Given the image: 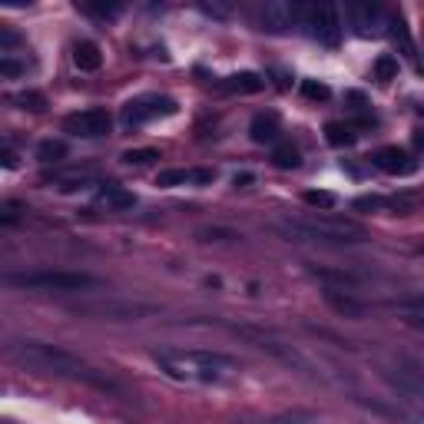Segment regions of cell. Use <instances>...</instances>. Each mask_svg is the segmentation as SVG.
Returning a JSON list of instances; mask_svg holds the SVG:
<instances>
[{
    "instance_id": "cell-1",
    "label": "cell",
    "mask_w": 424,
    "mask_h": 424,
    "mask_svg": "<svg viewBox=\"0 0 424 424\" xmlns=\"http://www.w3.org/2000/svg\"><path fill=\"white\" fill-rule=\"evenodd\" d=\"M7 351L14 361L33 368L40 375L73 378V381H87V385H97V388H103V391H116V385L110 378H103L97 368H90L87 361H80L73 351H67V348H60V345H47V341H14Z\"/></svg>"
},
{
    "instance_id": "cell-2",
    "label": "cell",
    "mask_w": 424,
    "mask_h": 424,
    "mask_svg": "<svg viewBox=\"0 0 424 424\" xmlns=\"http://www.w3.org/2000/svg\"><path fill=\"white\" fill-rule=\"evenodd\" d=\"M153 358L166 375L179 381H222L235 371V361L229 355L203 348H159Z\"/></svg>"
},
{
    "instance_id": "cell-3",
    "label": "cell",
    "mask_w": 424,
    "mask_h": 424,
    "mask_svg": "<svg viewBox=\"0 0 424 424\" xmlns=\"http://www.w3.org/2000/svg\"><path fill=\"white\" fill-rule=\"evenodd\" d=\"M275 229L285 239L295 242H328V245H351V242H365L368 232L351 219H338V216H302V219H279Z\"/></svg>"
},
{
    "instance_id": "cell-4",
    "label": "cell",
    "mask_w": 424,
    "mask_h": 424,
    "mask_svg": "<svg viewBox=\"0 0 424 424\" xmlns=\"http://www.w3.org/2000/svg\"><path fill=\"white\" fill-rule=\"evenodd\" d=\"M7 285L14 289H33V292H80L97 289L100 279L87 272H23V275H7Z\"/></svg>"
},
{
    "instance_id": "cell-5",
    "label": "cell",
    "mask_w": 424,
    "mask_h": 424,
    "mask_svg": "<svg viewBox=\"0 0 424 424\" xmlns=\"http://www.w3.org/2000/svg\"><path fill=\"white\" fill-rule=\"evenodd\" d=\"M305 27H312V37L322 40L325 47H338L341 40V20H338L335 4H312L305 7Z\"/></svg>"
},
{
    "instance_id": "cell-6",
    "label": "cell",
    "mask_w": 424,
    "mask_h": 424,
    "mask_svg": "<svg viewBox=\"0 0 424 424\" xmlns=\"http://www.w3.org/2000/svg\"><path fill=\"white\" fill-rule=\"evenodd\" d=\"M173 113H176V100L153 93V97H136V100H129V103L123 106L120 120H123V126H143V123H149V120H159V116H173Z\"/></svg>"
},
{
    "instance_id": "cell-7",
    "label": "cell",
    "mask_w": 424,
    "mask_h": 424,
    "mask_svg": "<svg viewBox=\"0 0 424 424\" xmlns=\"http://www.w3.org/2000/svg\"><path fill=\"white\" fill-rule=\"evenodd\" d=\"M242 338H249V341H255V348H262V351H269V355H275V358H282L285 365H292V368H302V371H312V365H309V358H302L299 351L292 345H285L282 338H275V335H269V332H259V328H249V325H239L235 328Z\"/></svg>"
},
{
    "instance_id": "cell-8",
    "label": "cell",
    "mask_w": 424,
    "mask_h": 424,
    "mask_svg": "<svg viewBox=\"0 0 424 424\" xmlns=\"http://www.w3.org/2000/svg\"><path fill=\"white\" fill-rule=\"evenodd\" d=\"M110 126H113L110 113H106V110H100V106H93V110H83V113L67 116L63 129H67V133H73V136H83V139H100V136L110 133Z\"/></svg>"
},
{
    "instance_id": "cell-9",
    "label": "cell",
    "mask_w": 424,
    "mask_h": 424,
    "mask_svg": "<svg viewBox=\"0 0 424 424\" xmlns=\"http://www.w3.org/2000/svg\"><path fill=\"white\" fill-rule=\"evenodd\" d=\"M259 17H262V30L285 33L292 23H299V20L305 17V7H299V4H289V0H269V4L259 10Z\"/></svg>"
},
{
    "instance_id": "cell-10",
    "label": "cell",
    "mask_w": 424,
    "mask_h": 424,
    "mask_svg": "<svg viewBox=\"0 0 424 424\" xmlns=\"http://www.w3.org/2000/svg\"><path fill=\"white\" fill-rule=\"evenodd\" d=\"M348 17H351V27L358 37H378L381 27H388V14L378 4H351Z\"/></svg>"
},
{
    "instance_id": "cell-11",
    "label": "cell",
    "mask_w": 424,
    "mask_h": 424,
    "mask_svg": "<svg viewBox=\"0 0 424 424\" xmlns=\"http://www.w3.org/2000/svg\"><path fill=\"white\" fill-rule=\"evenodd\" d=\"M371 163L388 176H411L418 169V159L411 153H405L401 146H381V149L371 156Z\"/></svg>"
},
{
    "instance_id": "cell-12",
    "label": "cell",
    "mask_w": 424,
    "mask_h": 424,
    "mask_svg": "<svg viewBox=\"0 0 424 424\" xmlns=\"http://www.w3.org/2000/svg\"><path fill=\"white\" fill-rule=\"evenodd\" d=\"M282 133V123H279V113H255L252 116V126H249V136L252 143H275Z\"/></svg>"
},
{
    "instance_id": "cell-13",
    "label": "cell",
    "mask_w": 424,
    "mask_h": 424,
    "mask_svg": "<svg viewBox=\"0 0 424 424\" xmlns=\"http://www.w3.org/2000/svg\"><path fill=\"white\" fill-rule=\"evenodd\" d=\"M325 302H328V305H332L335 312L348 315V318H361V315H368V305H365V302H358L355 295H348V292L325 289Z\"/></svg>"
},
{
    "instance_id": "cell-14",
    "label": "cell",
    "mask_w": 424,
    "mask_h": 424,
    "mask_svg": "<svg viewBox=\"0 0 424 424\" xmlns=\"http://www.w3.org/2000/svg\"><path fill=\"white\" fill-rule=\"evenodd\" d=\"M262 87H265V80H262L259 73H252V70L232 73V77H226L219 83V90H226V93H259Z\"/></svg>"
},
{
    "instance_id": "cell-15",
    "label": "cell",
    "mask_w": 424,
    "mask_h": 424,
    "mask_svg": "<svg viewBox=\"0 0 424 424\" xmlns=\"http://www.w3.org/2000/svg\"><path fill=\"white\" fill-rule=\"evenodd\" d=\"M388 33H391V40H395V47L405 53V57H415V40H411V33H408V23H405V17L398 14V10H391L388 14Z\"/></svg>"
},
{
    "instance_id": "cell-16",
    "label": "cell",
    "mask_w": 424,
    "mask_h": 424,
    "mask_svg": "<svg viewBox=\"0 0 424 424\" xmlns=\"http://www.w3.org/2000/svg\"><path fill=\"white\" fill-rule=\"evenodd\" d=\"M73 63H77L83 73H93V70H100V63H103V53H100V47L93 40H80L77 47H73Z\"/></svg>"
},
{
    "instance_id": "cell-17",
    "label": "cell",
    "mask_w": 424,
    "mask_h": 424,
    "mask_svg": "<svg viewBox=\"0 0 424 424\" xmlns=\"http://www.w3.org/2000/svg\"><path fill=\"white\" fill-rule=\"evenodd\" d=\"M100 203H103L106 209H133L136 196L129 193V189H123L120 183H106L103 189H100Z\"/></svg>"
},
{
    "instance_id": "cell-18",
    "label": "cell",
    "mask_w": 424,
    "mask_h": 424,
    "mask_svg": "<svg viewBox=\"0 0 424 424\" xmlns=\"http://www.w3.org/2000/svg\"><path fill=\"white\" fill-rule=\"evenodd\" d=\"M73 312H80V315H143V312L149 309H139V305H113V302H106V305H77Z\"/></svg>"
},
{
    "instance_id": "cell-19",
    "label": "cell",
    "mask_w": 424,
    "mask_h": 424,
    "mask_svg": "<svg viewBox=\"0 0 424 424\" xmlns=\"http://www.w3.org/2000/svg\"><path fill=\"white\" fill-rule=\"evenodd\" d=\"M325 139L335 146V149H348V146H355L358 133H355V126L351 123H328L325 126Z\"/></svg>"
},
{
    "instance_id": "cell-20",
    "label": "cell",
    "mask_w": 424,
    "mask_h": 424,
    "mask_svg": "<svg viewBox=\"0 0 424 424\" xmlns=\"http://www.w3.org/2000/svg\"><path fill=\"white\" fill-rule=\"evenodd\" d=\"M93 183V173L90 169H73V173H63V176H53V186L60 193H77V189H87Z\"/></svg>"
},
{
    "instance_id": "cell-21",
    "label": "cell",
    "mask_w": 424,
    "mask_h": 424,
    "mask_svg": "<svg viewBox=\"0 0 424 424\" xmlns=\"http://www.w3.org/2000/svg\"><path fill=\"white\" fill-rule=\"evenodd\" d=\"M272 166H279V169H295V166H299V149L292 143H279L272 149Z\"/></svg>"
},
{
    "instance_id": "cell-22",
    "label": "cell",
    "mask_w": 424,
    "mask_h": 424,
    "mask_svg": "<svg viewBox=\"0 0 424 424\" xmlns=\"http://www.w3.org/2000/svg\"><path fill=\"white\" fill-rule=\"evenodd\" d=\"M186 183H193V169H166V173L156 176L159 189H173V186H186Z\"/></svg>"
},
{
    "instance_id": "cell-23",
    "label": "cell",
    "mask_w": 424,
    "mask_h": 424,
    "mask_svg": "<svg viewBox=\"0 0 424 424\" xmlns=\"http://www.w3.org/2000/svg\"><path fill=\"white\" fill-rule=\"evenodd\" d=\"M37 156L43 163H60V159L67 156V143H63V139H43V143L37 146Z\"/></svg>"
},
{
    "instance_id": "cell-24",
    "label": "cell",
    "mask_w": 424,
    "mask_h": 424,
    "mask_svg": "<svg viewBox=\"0 0 424 424\" xmlns=\"http://www.w3.org/2000/svg\"><path fill=\"white\" fill-rule=\"evenodd\" d=\"M17 103H20V110H30V113H43V110H47V97L37 93V90H23V93H17Z\"/></svg>"
},
{
    "instance_id": "cell-25",
    "label": "cell",
    "mask_w": 424,
    "mask_h": 424,
    "mask_svg": "<svg viewBox=\"0 0 424 424\" xmlns=\"http://www.w3.org/2000/svg\"><path fill=\"white\" fill-rule=\"evenodd\" d=\"M398 77V60L395 57H378L375 60V80L381 83H391Z\"/></svg>"
},
{
    "instance_id": "cell-26",
    "label": "cell",
    "mask_w": 424,
    "mask_h": 424,
    "mask_svg": "<svg viewBox=\"0 0 424 424\" xmlns=\"http://www.w3.org/2000/svg\"><path fill=\"white\" fill-rule=\"evenodd\" d=\"M305 203L312 206V209H335V193H325V189H309L305 193Z\"/></svg>"
},
{
    "instance_id": "cell-27",
    "label": "cell",
    "mask_w": 424,
    "mask_h": 424,
    "mask_svg": "<svg viewBox=\"0 0 424 424\" xmlns=\"http://www.w3.org/2000/svg\"><path fill=\"white\" fill-rule=\"evenodd\" d=\"M302 93H305L309 100H315V103L332 100V90H328L325 83H318V80H302Z\"/></svg>"
},
{
    "instance_id": "cell-28",
    "label": "cell",
    "mask_w": 424,
    "mask_h": 424,
    "mask_svg": "<svg viewBox=\"0 0 424 424\" xmlns=\"http://www.w3.org/2000/svg\"><path fill=\"white\" fill-rule=\"evenodd\" d=\"M159 159V153L156 149H129V153H123V163L126 166H149Z\"/></svg>"
},
{
    "instance_id": "cell-29",
    "label": "cell",
    "mask_w": 424,
    "mask_h": 424,
    "mask_svg": "<svg viewBox=\"0 0 424 424\" xmlns=\"http://www.w3.org/2000/svg\"><path fill=\"white\" fill-rule=\"evenodd\" d=\"M312 421H315V415H309V411H292V415L272 418L269 424H312Z\"/></svg>"
},
{
    "instance_id": "cell-30",
    "label": "cell",
    "mask_w": 424,
    "mask_h": 424,
    "mask_svg": "<svg viewBox=\"0 0 424 424\" xmlns=\"http://www.w3.org/2000/svg\"><path fill=\"white\" fill-rule=\"evenodd\" d=\"M322 282H338V285H355V279L348 272H325V269H312Z\"/></svg>"
},
{
    "instance_id": "cell-31",
    "label": "cell",
    "mask_w": 424,
    "mask_h": 424,
    "mask_svg": "<svg viewBox=\"0 0 424 424\" xmlns=\"http://www.w3.org/2000/svg\"><path fill=\"white\" fill-rule=\"evenodd\" d=\"M388 199H381V196H361L355 203V209H385Z\"/></svg>"
},
{
    "instance_id": "cell-32",
    "label": "cell",
    "mask_w": 424,
    "mask_h": 424,
    "mask_svg": "<svg viewBox=\"0 0 424 424\" xmlns=\"http://www.w3.org/2000/svg\"><path fill=\"white\" fill-rule=\"evenodd\" d=\"M87 10H93V14H100V17H116L120 14V4H87Z\"/></svg>"
},
{
    "instance_id": "cell-33",
    "label": "cell",
    "mask_w": 424,
    "mask_h": 424,
    "mask_svg": "<svg viewBox=\"0 0 424 424\" xmlns=\"http://www.w3.org/2000/svg\"><path fill=\"white\" fill-rule=\"evenodd\" d=\"M20 43V37L10 27H0V50H14Z\"/></svg>"
},
{
    "instance_id": "cell-34",
    "label": "cell",
    "mask_w": 424,
    "mask_h": 424,
    "mask_svg": "<svg viewBox=\"0 0 424 424\" xmlns=\"http://www.w3.org/2000/svg\"><path fill=\"white\" fill-rule=\"evenodd\" d=\"M193 183H196V186L216 183V169H193Z\"/></svg>"
},
{
    "instance_id": "cell-35",
    "label": "cell",
    "mask_w": 424,
    "mask_h": 424,
    "mask_svg": "<svg viewBox=\"0 0 424 424\" xmlns=\"http://www.w3.org/2000/svg\"><path fill=\"white\" fill-rule=\"evenodd\" d=\"M0 73H4V77H20V73H23V67H20V63H14L10 57H4V60H0Z\"/></svg>"
},
{
    "instance_id": "cell-36",
    "label": "cell",
    "mask_w": 424,
    "mask_h": 424,
    "mask_svg": "<svg viewBox=\"0 0 424 424\" xmlns=\"http://www.w3.org/2000/svg\"><path fill=\"white\" fill-rule=\"evenodd\" d=\"M17 212H20V206L17 203H4V222H17Z\"/></svg>"
},
{
    "instance_id": "cell-37",
    "label": "cell",
    "mask_w": 424,
    "mask_h": 424,
    "mask_svg": "<svg viewBox=\"0 0 424 424\" xmlns=\"http://www.w3.org/2000/svg\"><path fill=\"white\" fill-rule=\"evenodd\" d=\"M4 166H7V169L17 166V153H14V149H4Z\"/></svg>"
},
{
    "instance_id": "cell-38",
    "label": "cell",
    "mask_w": 424,
    "mask_h": 424,
    "mask_svg": "<svg viewBox=\"0 0 424 424\" xmlns=\"http://www.w3.org/2000/svg\"><path fill=\"white\" fill-rule=\"evenodd\" d=\"M415 149L424 153V129H415Z\"/></svg>"
},
{
    "instance_id": "cell-39",
    "label": "cell",
    "mask_w": 424,
    "mask_h": 424,
    "mask_svg": "<svg viewBox=\"0 0 424 424\" xmlns=\"http://www.w3.org/2000/svg\"><path fill=\"white\" fill-rule=\"evenodd\" d=\"M0 424H17V421H10V418H4V421H0Z\"/></svg>"
},
{
    "instance_id": "cell-40",
    "label": "cell",
    "mask_w": 424,
    "mask_h": 424,
    "mask_svg": "<svg viewBox=\"0 0 424 424\" xmlns=\"http://www.w3.org/2000/svg\"><path fill=\"white\" fill-rule=\"evenodd\" d=\"M421 116H424V106H421Z\"/></svg>"
}]
</instances>
